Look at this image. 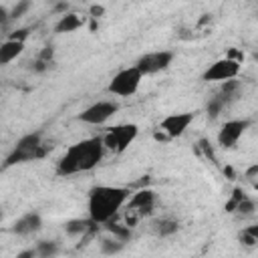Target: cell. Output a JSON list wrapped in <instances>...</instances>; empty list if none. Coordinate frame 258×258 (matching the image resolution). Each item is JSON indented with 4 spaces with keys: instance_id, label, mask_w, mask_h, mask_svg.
<instances>
[{
    "instance_id": "44dd1931",
    "label": "cell",
    "mask_w": 258,
    "mask_h": 258,
    "mask_svg": "<svg viewBox=\"0 0 258 258\" xmlns=\"http://www.w3.org/2000/svg\"><path fill=\"white\" fill-rule=\"evenodd\" d=\"M228 105V101L218 93V95H214L210 101H208V105H206V111H208V115L210 117H218L220 113H222V109Z\"/></svg>"
},
{
    "instance_id": "7402d4cb",
    "label": "cell",
    "mask_w": 258,
    "mask_h": 258,
    "mask_svg": "<svg viewBox=\"0 0 258 258\" xmlns=\"http://www.w3.org/2000/svg\"><path fill=\"white\" fill-rule=\"evenodd\" d=\"M238 238L244 246H256L258 244V224H252V226L244 228Z\"/></svg>"
},
{
    "instance_id": "ffe728a7",
    "label": "cell",
    "mask_w": 258,
    "mask_h": 258,
    "mask_svg": "<svg viewBox=\"0 0 258 258\" xmlns=\"http://www.w3.org/2000/svg\"><path fill=\"white\" fill-rule=\"evenodd\" d=\"M34 248H36V256L38 258H52V256H56L60 252V246L54 240H40Z\"/></svg>"
},
{
    "instance_id": "8992f818",
    "label": "cell",
    "mask_w": 258,
    "mask_h": 258,
    "mask_svg": "<svg viewBox=\"0 0 258 258\" xmlns=\"http://www.w3.org/2000/svg\"><path fill=\"white\" fill-rule=\"evenodd\" d=\"M137 137H139V127L135 123H119V125L109 127L103 133V143H105L107 151L119 155V153L127 151L129 145H133V141Z\"/></svg>"
},
{
    "instance_id": "d4e9b609",
    "label": "cell",
    "mask_w": 258,
    "mask_h": 258,
    "mask_svg": "<svg viewBox=\"0 0 258 258\" xmlns=\"http://www.w3.org/2000/svg\"><path fill=\"white\" fill-rule=\"evenodd\" d=\"M38 60H42V62H46V64H52V60H54V48L50 46V44H46V46H42V50L38 52V56H36Z\"/></svg>"
},
{
    "instance_id": "cb8c5ba5",
    "label": "cell",
    "mask_w": 258,
    "mask_h": 258,
    "mask_svg": "<svg viewBox=\"0 0 258 258\" xmlns=\"http://www.w3.org/2000/svg\"><path fill=\"white\" fill-rule=\"evenodd\" d=\"M254 210H256V204H254L248 196H244V198L238 202V206H236V212H238L240 216H252Z\"/></svg>"
},
{
    "instance_id": "ac0fdd59",
    "label": "cell",
    "mask_w": 258,
    "mask_h": 258,
    "mask_svg": "<svg viewBox=\"0 0 258 258\" xmlns=\"http://www.w3.org/2000/svg\"><path fill=\"white\" fill-rule=\"evenodd\" d=\"M99 246H101V252H103L105 256H113V254L123 252L125 242H123V240H119V238H115V236H109V238H101Z\"/></svg>"
},
{
    "instance_id": "8fae6325",
    "label": "cell",
    "mask_w": 258,
    "mask_h": 258,
    "mask_svg": "<svg viewBox=\"0 0 258 258\" xmlns=\"http://www.w3.org/2000/svg\"><path fill=\"white\" fill-rule=\"evenodd\" d=\"M248 127H250V119H228L218 131L216 137L218 145L224 149H234L242 139V135L248 131Z\"/></svg>"
},
{
    "instance_id": "7c38bea8",
    "label": "cell",
    "mask_w": 258,
    "mask_h": 258,
    "mask_svg": "<svg viewBox=\"0 0 258 258\" xmlns=\"http://www.w3.org/2000/svg\"><path fill=\"white\" fill-rule=\"evenodd\" d=\"M40 228H42V216H40L38 212L30 210V212L22 214V216L12 224L10 230H12L16 236H32V234L40 232Z\"/></svg>"
},
{
    "instance_id": "9a60e30c",
    "label": "cell",
    "mask_w": 258,
    "mask_h": 258,
    "mask_svg": "<svg viewBox=\"0 0 258 258\" xmlns=\"http://www.w3.org/2000/svg\"><path fill=\"white\" fill-rule=\"evenodd\" d=\"M24 40H14V38H4V42L0 44V64H8L12 60H16L22 52H24Z\"/></svg>"
},
{
    "instance_id": "9c48e42d",
    "label": "cell",
    "mask_w": 258,
    "mask_h": 258,
    "mask_svg": "<svg viewBox=\"0 0 258 258\" xmlns=\"http://www.w3.org/2000/svg\"><path fill=\"white\" fill-rule=\"evenodd\" d=\"M175 58V52L173 50H151V52H145L137 58V69L143 73V77H149V75H157V73H163L171 67Z\"/></svg>"
},
{
    "instance_id": "3957f363",
    "label": "cell",
    "mask_w": 258,
    "mask_h": 258,
    "mask_svg": "<svg viewBox=\"0 0 258 258\" xmlns=\"http://www.w3.org/2000/svg\"><path fill=\"white\" fill-rule=\"evenodd\" d=\"M46 147L42 143V133L40 131H32V133H26L22 135L16 145L12 147V151L6 155L4 159V169L10 167V165H16V163H24V161H32V159H40L44 155Z\"/></svg>"
},
{
    "instance_id": "7a4b0ae2",
    "label": "cell",
    "mask_w": 258,
    "mask_h": 258,
    "mask_svg": "<svg viewBox=\"0 0 258 258\" xmlns=\"http://www.w3.org/2000/svg\"><path fill=\"white\" fill-rule=\"evenodd\" d=\"M131 189L125 185H95L89 189L87 198V214L93 222L107 224L119 216V212L125 208L127 200L131 198Z\"/></svg>"
},
{
    "instance_id": "f1b7e54d",
    "label": "cell",
    "mask_w": 258,
    "mask_h": 258,
    "mask_svg": "<svg viewBox=\"0 0 258 258\" xmlns=\"http://www.w3.org/2000/svg\"><path fill=\"white\" fill-rule=\"evenodd\" d=\"M32 256H36V248H28V250H22L16 254V258H32Z\"/></svg>"
},
{
    "instance_id": "5bb4252c",
    "label": "cell",
    "mask_w": 258,
    "mask_h": 258,
    "mask_svg": "<svg viewBox=\"0 0 258 258\" xmlns=\"http://www.w3.org/2000/svg\"><path fill=\"white\" fill-rule=\"evenodd\" d=\"M97 226H99V224L93 222L91 218H73V220H69V222L64 224V232H67L69 236H73V238H79V236H89V234H93Z\"/></svg>"
},
{
    "instance_id": "484cf974",
    "label": "cell",
    "mask_w": 258,
    "mask_h": 258,
    "mask_svg": "<svg viewBox=\"0 0 258 258\" xmlns=\"http://www.w3.org/2000/svg\"><path fill=\"white\" fill-rule=\"evenodd\" d=\"M28 32H30V28H18V30L10 32L6 38H14V40H24V42H26V38H28Z\"/></svg>"
},
{
    "instance_id": "30bf717a",
    "label": "cell",
    "mask_w": 258,
    "mask_h": 258,
    "mask_svg": "<svg viewBox=\"0 0 258 258\" xmlns=\"http://www.w3.org/2000/svg\"><path fill=\"white\" fill-rule=\"evenodd\" d=\"M196 113L191 111H181V113H169L159 121V131L163 133L165 139H177L185 135L189 125L194 123Z\"/></svg>"
},
{
    "instance_id": "f546056e",
    "label": "cell",
    "mask_w": 258,
    "mask_h": 258,
    "mask_svg": "<svg viewBox=\"0 0 258 258\" xmlns=\"http://www.w3.org/2000/svg\"><path fill=\"white\" fill-rule=\"evenodd\" d=\"M48 2H50V4H58L60 0H48Z\"/></svg>"
},
{
    "instance_id": "6da1fadb",
    "label": "cell",
    "mask_w": 258,
    "mask_h": 258,
    "mask_svg": "<svg viewBox=\"0 0 258 258\" xmlns=\"http://www.w3.org/2000/svg\"><path fill=\"white\" fill-rule=\"evenodd\" d=\"M105 151L107 149L103 143V135L81 139L64 149V153L56 161V175L69 177V175L91 171L103 161Z\"/></svg>"
},
{
    "instance_id": "277c9868",
    "label": "cell",
    "mask_w": 258,
    "mask_h": 258,
    "mask_svg": "<svg viewBox=\"0 0 258 258\" xmlns=\"http://www.w3.org/2000/svg\"><path fill=\"white\" fill-rule=\"evenodd\" d=\"M141 81H143V73L137 69V64H131V67H123L119 69L109 85H107V91L119 99H127V97H133L139 87H141Z\"/></svg>"
},
{
    "instance_id": "5b68a950",
    "label": "cell",
    "mask_w": 258,
    "mask_h": 258,
    "mask_svg": "<svg viewBox=\"0 0 258 258\" xmlns=\"http://www.w3.org/2000/svg\"><path fill=\"white\" fill-rule=\"evenodd\" d=\"M155 208V191L149 187H139L137 191L131 194V198L125 204V224L135 226L139 220L149 216Z\"/></svg>"
},
{
    "instance_id": "52a82bcc",
    "label": "cell",
    "mask_w": 258,
    "mask_h": 258,
    "mask_svg": "<svg viewBox=\"0 0 258 258\" xmlns=\"http://www.w3.org/2000/svg\"><path fill=\"white\" fill-rule=\"evenodd\" d=\"M119 111V103L113 99H101L91 103L89 107H85L79 113V121L85 125H93V127H101L107 121H111Z\"/></svg>"
},
{
    "instance_id": "4fadbf2b",
    "label": "cell",
    "mask_w": 258,
    "mask_h": 258,
    "mask_svg": "<svg viewBox=\"0 0 258 258\" xmlns=\"http://www.w3.org/2000/svg\"><path fill=\"white\" fill-rule=\"evenodd\" d=\"M85 24V18L79 12H64L58 16V20L54 22V32L56 34H67V32H75Z\"/></svg>"
},
{
    "instance_id": "603a6c76",
    "label": "cell",
    "mask_w": 258,
    "mask_h": 258,
    "mask_svg": "<svg viewBox=\"0 0 258 258\" xmlns=\"http://www.w3.org/2000/svg\"><path fill=\"white\" fill-rule=\"evenodd\" d=\"M30 6H32V0H16V4H14L12 10H10V20L22 18V16L30 10Z\"/></svg>"
},
{
    "instance_id": "4316f807",
    "label": "cell",
    "mask_w": 258,
    "mask_h": 258,
    "mask_svg": "<svg viewBox=\"0 0 258 258\" xmlns=\"http://www.w3.org/2000/svg\"><path fill=\"white\" fill-rule=\"evenodd\" d=\"M105 14V6H101V4H91V8H89V18H101Z\"/></svg>"
},
{
    "instance_id": "2e32d148",
    "label": "cell",
    "mask_w": 258,
    "mask_h": 258,
    "mask_svg": "<svg viewBox=\"0 0 258 258\" xmlns=\"http://www.w3.org/2000/svg\"><path fill=\"white\" fill-rule=\"evenodd\" d=\"M153 232H155L157 238H171L173 234L179 232V222L173 220V218H161V220L155 222Z\"/></svg>"
},
{
    "instance_id": "83f0119b",
    "label": "cell",
    "mask_w": 258,
    "mask_h": 258,
    "mask_svg": "<svg viewBox=\"0 0 258 258\" xmlns=\"http://www.w3.org/2000/svg\"><path fill=\"white\" fill-rule=\"evenodd\" d=\"M226 56H230V58H234V60H240V62H244V52H242V50L230 48V50L226 52Z\"/></svg>"
},
{
    "instance_id": "ba28073f",
    "label": "cell",
    "mask_w": 258,
    "mask_h": 258,
    "mask_svg": "<svg viewBox=\"0 0 258 258\" xmlns=\"http://www.w3.org/2000/svg\"><path fill=\"white\" fill-rule=\"evenodd\" d=\"M242 71V62L240 60H234L230 56H222L218 60H214L202 75V79L206 83H224V81H230V79H236Z\"/></svg>"
},
{
    "instance_id": "d6986e66",
    "label": "cell",
    "mask_w": 258,
    "mask_h": 258,
    "mask_svg": "<svg viewBox=\"0 0 258 258\" xmlns=\"http://www.w3.org/2000/svg\"><path fill=\"white\" fill-rule=\"evenodd\" d=\"M105 228H107V232L111 236H115V238H119L123 242L131 240V226H127V224H117L115 220H111V222L105 224Z\"/></svg>"
},
{
    "instance_id": "e0dca14e",
    "label": "cell",
    "mask_w": 258,
    "mask_h": 258,
    "mask_svg": "<svg viewBox=\"0 0 258 258\" xmlns=\"http://www.w3.org/2000/svg\"><path fill=\"white\" fill-rule=\"evenodd\" d=\"M240 81H236V79H230V81H224V83H220V95L228 101V103H232V101H236L238 99V95H240Z\"/></svg>"
}]
</instances>
